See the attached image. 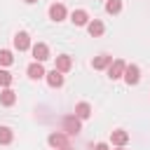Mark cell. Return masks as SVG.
I'll return each mask as SVG.
<instances>
[{
  "instance_id": "5",
  "label": "cell",
  "mask_w": 150,
  "mask_h": 150,
  "mask_svg": "<svg viewBox=\"0 0 150 150\" xmlns=\"http://www.w3.org/2000/svg\"><path fill=\"white\" fill-rule=\"evenodd\" d=\"M49 145L52 148H68V134H61V131H54L49 134Z\"/></svg>"
},
{
  "instance_id": "23",
  "label": "cell",
  "mask_w": 150,
  "mask_h": 150,
  "mask_svg": "<svg viewBox=\"0 0 150 150\" xmlns=\"http://www.w3.org/2000/svg\"><path fill=\"white\" fill-rule=\"evenodd\" d=\"M56 150H70V145H68V148H56Z\"/></svg>"
},
{
  "instance_id": "10",
  "label": "cell",
  "mask_w": 150,
  "mask_h": 150,
  "mask_svg": "<svg viewBox=\"0 0 150 150\" xmlns=\"http://www.w3.org/2000/svg\"><path fill=\"white\" fill-rule=\"evenodd\" d=\"M70 21H73L75 26H87V23H89V14H87L84 9H75V12L70 14Z\"/></svg>"
},
{
  "instance_id": "18",
  "label": "cell",
  "mask_w": 150,
  "mask_h": 150,
  "mask_svg": "<svg viewBox=\"0 0 150 150\" xmlns=\"http://www.w3.org/2000/svg\"><path fill=\"white\" fill-rule=\"evenodd\" d=\"M12 129L9 127H0V145H7V143H12Z\"/></svg>"
},
{
  "instance_id": "15",
  "label": "cell",
  "mask_w": 150,
  "mask_h": 150,
  "mask_svg": "<svg viewBox=\"0 0 150 150\" xmlns=\"http://www.w3.org/2000/svg\"><path fill=\"white\" fill-rule=\"evenodd\" d=\"M87 30H89L91 38H98V35H103V23H101L98 19H94V21L87 23Z\"/></svg>"
},
{
  "instance_id": "22",
  "label": "cell",
  "mask_w": 150,
  "mask_h": 150,
  "mask_svg": "<svg viewBox=\"0 0 150 150\" xmlns=\"http://www.w3.org/2000/svg\"><path fill=\"white\" fill-rule=\"evenodd\" d=\"M23 2H28V5H33V2H38V0H23Z\"/></svg>"
},
{
  "instance_id": "1",
  "label": "cell",
  "mask_w": 150,
  "mask_h": 150,
  "mask_svg": "<svg viewBox=\"0 0 150 150\" xmlns=\"http://www.w3.org/2000/svg\"><path fill=\"white\" fill-rule=\"evenodd\" d=\"M124 70H127V63H124L122 59H115V61L108 66V77H110V80H120V77H124Z\"/></svg>"
},
{
  "instance_id": "4",
  "label": "cell",
  "mask_w": 150,
  "mask_h": 150,
  "mask_svg": "<svg viewBox=\"0 0 150 150\" xmlns=\"http://www.w3.org/2000/svg\"><path fill=\"white\" fill-rule=\"evenodd\" d=\"M33 59H35L38 63L47 61V59H49V47H47L45 42H38V45H33Z\"/></svg>"
},
{
  "instance_id": "16",
  "label": "cell",
  "mask_w": 150,
  "mask_h": 150,
  "mask_svg": "<svg viewBox=\"0 0 150 150\" xmlns=\"http://www.w3.org/2000/svg\"><path fill=\"white\" fill-rule=\"evenodd\" d=\"M0 103H2V105H14V103H16V94H14L12 89H2V91H0Z\"/></svg>"
},
{
  "instance_id": "13",
  "label": "cell",
  "mask_w": 150,
  "mask_h": 150,
  "mask_svg": "<svg viewBox=\"0 0 150 150\" xmlns=\"http://www.w3.org/2000/svg\"><path fill=\"white\" fill-rule=\"evenodd\" d=\"M110 141H112L117 148H122V145L129 141V134H127L124 129H117V131H112V134H110Z\"/></svg>"
},
{
  "instance_id": "6",
  "label": "cell",
  "mask_w": 150,
  "mask_h": 150,
  "mask_svg": "<svg viewBox=\"0 0 150 150\" xmlns=\"http://www.w3.org/2000/svg\"><path fill=\"white\" fill-rule=\"evenodd\" d=\"M14 47H16L19 52H26V49L30 47V35H28L26 30L16 33V35H14Z\"/></svg>"
},
{
  "instance_id": "7",
  "label": "cell",
  "mask_w": 150,
  "mask_h": 150,
  "mask_svg": "<svg viewBox=\"0 0 150 150\" xmlns=\"http://www.w3.org/2000/svg\"><path fill=\"white\" fill-rule=\"evenodd\" d=\"M66 14H68V12H66V7H63L61 2H54V5L49 7V19H52V21H63Z\"/></svg>"
},
{
  "instance_id": "17",
  "label": "cell",
  "mask_w": 150,
  "mask_h": 150,
  "mask_svg": "<svg viewBox=\"0 0 150 150\" xmlns=\"http://www.w3.org/2000/svg\"><path fill=\"white\" fill-rule=\"evenodd\" d=\"M122 9V0H105V12L108 14H117Z\"/></svg>"
},
{
  "instance_id": "21",
  "label": "cell",
  "mask_w": 150,
  "mask_h": 150,
  "mask_svg": "<svg viewBox=\"0 0 150 150\" xmlns=\"http://www.w3.org/2000/svg\"><path fill=\"white\" fill-rule=\"evenodd\" d=\"M94 150H108V145H105V143H96V145H94Z\"/></svg>"
},
{
  "instance_id": "3",
  "label": "cell",
  "mask_w": 150,
  "mask_h": 150,
  "mask_svg": "<svg viewBox=\"0 0 150 150\" xmlns=\"http://www.w3.org/2000/svg\"><path fill=\"white\" fill-rule=\"evenodd\" d=\"M63 131H66L68 136H77V134H80V120H77L75 115H68V117L63 120Z\"/></svg>"
},
{
  "instance_id": "12",
  "label": "cell",
  "mask_w": 150,
  "mask_h": 150,
  "mask_svg": "<svg viewBox=\"0 0 150 150\" xmlns=\"http://www.w3.org/2000/svg\"><path fill=\"white\" fill-rule=\"evenodd\" d=\"M110 63H112V56H108V54H101V56H96V59L91 61L94 70H103V68H108Z\"/></svg>"
},
{
  "instance_id": "20",
  "label": "cell",
  "mask_w": 150,
  "mask_h": 150,
  "mask_svg": "<svg viewBox=\"0 0 150 150\" xmlns=\"http://www.w3.org/2000/svg\"><path fill=\"white\" fill-rule=\"evenodd\" d=\"M9 84H12V73L0 70V87H9Z\"/></svg>"
},
{
  "instance_id": "2",
  "label": "cell",
  "mask_w": 150,
  "mask_h": 150,
  "mask_svg": "<svg viewBox=\"0 0 150 150\" xmlns=\"http://www.w3.org/2000/svg\"><path fill=\"white\" fill-rule=\"evenodd\" d=\"M138 80H141V68H138L136 63L127 66V70H124V82L131 87V84H138Z\"/></svg>"
},
{
  "instance_id": "8",
  "label": "cell",
  "mask_w": 150,
  "mask_h": 150,
  "mask_svg": "<svg viewBox=\"0 0 150 150\" xmlns=\"http://www.w3.org/2000/svg\"><path fill=\"white\" fill-rule=\"evenodd\" d=\"M70 68H73V59H70L68 54L56 56V70H59V73H68Z\"/></svg>"
},
{
  "instance_id": "19",
  "label": "cell",
  "mask_w": 150,
  "mask_h": 150,
  "mask_svg": "<svg viewBox=\"0 0 150 150\" xmlns=\"http://www.w3.org/2000/svg\"><path fill=\"white\" fill-rule=\"evenodd\" d=\"M9 63H14L12 52L9 49H0V66H9Z\"/></svg>"
},
{
  "instance_id": "9",
  "label": "cell",
  "mask_w": 150,
  "mask_h": 150,
  "mask_svg": "<svg viewBox=\"0 0 150 150\" xmlns=\"http://www.w3.org/2000/svg\"><path fill=\"white\" fill-rule=\"evenodd\" d=\"M26 73H28V77H30V80H40V77H45V75H47V73H45V68H42V63H38V61H35V63H30V66L26 68Z\"/></svg>"
},
{
  "instance_id": "11",
  "label": "cell",
  "mask_w": 150,
  "mask_h": 150,
  "mask_svg": "<svg viewBox=\"0 0 150 150\" xmlns=\"http://www.w3.org/2000/svg\"><path fill=\"white\" fill-rule=\"evenodd\" d=\"M45 77H47V84H49V87H61V84H63V73H59L56 68L49 70Z\"/></svg>"
},
{
  "instance_id": "24",
  "label": "cell",
  "mask_w": 150,
  "mask_h": 150,
  "mask_svg": "<svg viewBox=\"0 0 150 150\" xmlns=\"http://www.w3.org/2000/svg\"><path fill=\"white\" fill-rule=\"evenodd\" d=\"M117 150H124V148H117Z\"/></svg>"
},
{
  "instance_id": "14",
  "label": "cell",
  "mask_w": 150,
  "mask_h": 150,
  "mask_svg": "<svg viewBox=\"0 0 150 150\" xmlns=\"http://www.w3.org/2000/svg\"><path fill=\"white\" fill-rule=\"evenodd\" d=\"M89 115H91V105H89V103L82 101V103L75 105V117H77V120H87Z\"/></svg>"
}]
</instances>
